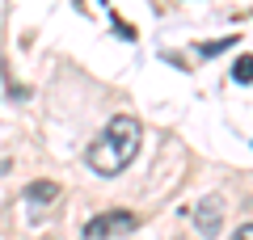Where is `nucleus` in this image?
<instances>
[{"label":"nucleus","mask_w":253,"mask_h":240,"mask_svg":"<svg viewBox=\"0 0 253 240\" xmlns=\"http://www.w3.org/2000/svg\"><path fill=\"white\" fill-rule=\"evenodd\" d=\"M232 240H253V223H245V228H236Z\"/></svg>","instance_id":"obj_6"},{"label":"nucleus","mask_w":253,"mask_h":240,"mask_svg":"<svg viewBox=\"0 0 253 240\" xmlns=\"http://www.w3.org/2000/svg\"><path fill=\"white\" fill-rule=\"evenodd\" d=\"M194 223H199L203 236H215L219 223H224V202H219V198H207V202H199V206H194Z\"/></svg>","instance_id":"obj_3"},{"label":"nucleus","mask_w":253,"mask_h":240,"mask_svg":"<svg viewBox=\"0 0 253 240\" xmlns=\"http://www.w3.org/2000/svg\"><path fill=\"white\" fill-rule=\"evenodd\" d=\"M55 198H59V186H55V181H34V186H26V202H55Z\"/></svg>","instance_id":"obj_4"},{"label":"nucleus","mask_w":253,"mask_h":240,"mask_svg":"<svg viewBox=\"0 0 253 240\" xmlns=\"http://www.w3.org/2000/svg\"><path fill=\"white\" fill-rule=\"evenodd\" d=\"M232 80H236V84H253V55H241V59H236Z\"/></svg>","instance_id":"obj_5"},{"label":"nucleus","mask_w":253,"mask_h":240,"mask_svg":"<svg viewBox=\"0 0 253 240\" xmlns=\"http://www.w3.org/2000/svg\"><path fill=\"white\" fill-rule=\"evenodd\" d=\"M139 139H144L139 118L135 114H114L106 122V131L89 143V156H84V160H89V169L97 173V177H118V173L135 160Z\"/></svg>","instance_id":"obj_1"},{"label":"nucleus","mask_w":253,"mask_h":240,"mask_svg":"<svg viewBox=\"0 0 253 240\" xmlns=\"http://www.w3.org/2000/svg\"><path fill=\"white\" fill-rule=\"evenodd\" d=\"M139 228V219L131 211H106V215H93L84 223V240H114V236H131Z\"/></svg>","instance_id":"obj_2"}]
</instances>
